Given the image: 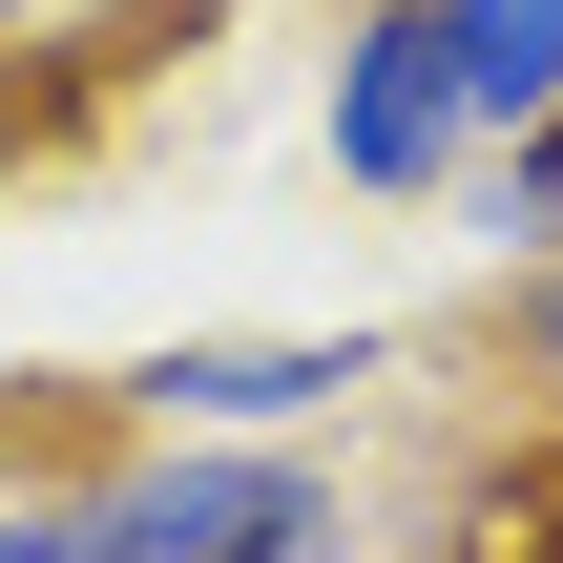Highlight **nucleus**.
I'll use <instances>...</instances> for the list:
<instances>
[{
    "label": "nucleus",
    "instance_id": "5",
    "mask_svg": "<svg viewBox=\"0 0 563 563\" xmlns=\"http://www.w3.org/2000/svg\"><path fill=\"white\" fill-rule=\"evenodd\" d=\"M481 230H501V251H563V125L481 146Z\"/></svg>",
    "mask_w": 563,
    "mask_h": 563
},
{
    "label": "nucleus",
    "instance_id": "6",
    "mask_svg": "<svg viewBox=\"0 0 563 563\" xmlns=\"http://www.w3.org/2000/svg\"><path fill=\"white\" fill-rule=\"evenodd\" d=\"M42 21H63V0H0V42H42Z\"/></svg>",
    "mask_w": 563,
    "mask_h": 563
},
{
    "label": "nucleus",
    "instance_id": "2",
    "mask_svg": "<svg viewBox=\"0 0 563 563\" xmlns=\"http://www.w3.org/2000/svg\"><path fill=\"white\" fill-rule=\"evenodd\" d=\"M460 167H481V125H460L439 0H355V21H334V188L418 209V188H460Z\"/></svg>",
    "mask_w": 563,
    "mask_h": 563
},
{
    "label": "nucleus",
    "instance_id": "3",
    "mask_svg": "<svg viewBox=\"0 0 563 563\" xmlns=\"http://www.w3.org/2000/svg\"><path fill=\"white\" fill-rule=\"evenodd\" d=\"M355 376H376V334H188L125 397H146V439H313Z\"/></svg>",
    "mask_w": 563,
    "mask_h": 563
},
{
    "label": "nucleus",
    "instance_id": "1",
    "mask_svg": "<svg viewBox=\"0 0 563 563\" xmlns=\"http://www.w3.org/2000/svg\"><path fill=\"white\" fill-rule=\"evenodd\" d=\"M355 501L313 439H125L63 481H0V563H334Z\"/></svg>",
    "mask_w": 563,
    "mask_h": 563
},
{
    "label": "nucleus",
    "instance_id": "4",
    "mask_svg": "<svg viewBox=\"0 0 563 563\" xmlns=\"http://www.w3.org/2000/svg\"><path fill=\"white\" fill-rule=\"evenodd\" d=\"M439 63H460V125L481 146L563 125V0H439Z\"/></svg>",
    "mask_w": 563,
    "mask_h": 563
}]
</instances>
